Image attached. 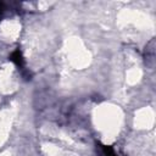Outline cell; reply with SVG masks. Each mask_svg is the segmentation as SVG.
Wrapping results in <instances>:
<instances>
[{"label": "cell", "instance_id": "obj_1", "mask_svg": "<svg viewBox=\"0 0 156 156\" xmlns=\"http://www.w3.org/2000/svg\"><path fill=\"white\" fill-rule=\"evenodd\" d=\"M10 60L18 67V69H21L22 72H24V60H23V57H22V54H21L20 49H16V50L11 54Z\"/></svg>", "mask_w": 156, "mask_h": 156}, {"label": "cell", "instance_id": "obj_2", "mask_svg": "<svg viewBox=\"0 0 156 156\" xmlns=\"http://www.w3.org/2000/svg\"><path fill=\"white\" fill-rule=\"evenodd\" d=\"M101 154H102V156H118V154L115 151V149L112 146H107V145H101Z\"/></svg>", "mask_w": 156, "mask_h": 156}]
</instances>
